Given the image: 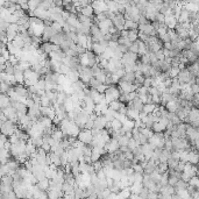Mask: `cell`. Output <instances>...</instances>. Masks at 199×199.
Segmentation results:
<instances>
[{"mask_svg":"<svg viewBox=\"0 0 199 199\" xmlns=\"http://www.w3.org/2000/svg\"><path fill=\"white\" fill-rule=\"evenodd\" d=\"M120 97H121V91L117 85L108 86L107 91L105 92V99H106L107 104H111V102H115V100H119Z\"/></svg>","mask_w":199,"mask_h":199,"instance_id":"1","label":"cell"},{"mask_svg":"<svg viewBox=\"0 0 199 199\" xmlns=\"http://www.w3.org/2000/svg\"><path fill=\"white\" fill-rule=\"evenodd\" d=\"M18 128H19L18 123L11 121V120H7L6 122L1 123V134L7 136V137H11V136L14 135Z\"/></svg>","mask_w":199,"mask_h":199,"instance_id":"2","label":"cell"},{"mask_svg":"<svg viewBox=\"0 0 199 199\" xmlns=\"http://www.w3.org/2000/svg\"><path fill=\"white\" fill-rule=\"evenodd\" d=\"M184 123H188L191 127H193L196 129L199 128V108L197 107H192L191 111H190V114L188 119L185 120Z\"/></svg>","mask_w":199,"mask_h":199,"instance_id":"3","label":"cell"},{"mask_svg":"<svg viewBox=\"0 0 199 199\" xmlns=\"http://www.w3.org/2000/svg\"><path fill=\"white\" fill-rule=\"evenodd\" d=\"M78 141L83 142L84 145L86 146H91L93 141V135H92V132L89 131V129H83L80 131L79 135H78Z\"/></svg>","mask_w":199,"mask_h":199,"instance_id":"4","label":"cell"},{"mask_svg":"<svg viewBox=\"0 0 199 199\" xmlns=\"http://www.w3.org/2000/svg\"><path fill=\"white\" fill-rule=\"evenodd\" d=\"M112 21H113L114 27H115V28H117L119 32L125 30V24H126V19H125V15H123V14L117 13V14H115V16L112 19Z\"/></svg>","mask_w":199,"mask_h":199,"instance_id":"5","label":"cell"},{"mask_svg":"<svg viewBox=\"0 0 199 199\" xmlns=\"http://www.w3.org/2000/svg\"><path fill=\"white\" fill-rule=\"evenodd\" d=\"M118 86L121 91V94L123 93H132V92H136L137 91V88L135 86V84H131V83H126L120 80Z\"/></svg>","mask_w":199,"mask_h":199,"instance_id":"6","label":"cell"},{"mask_svg":"<svg viewBox=\"0 0 199 199\" xmlns=\"http://www.w3.org/2000/svg\"><path fill=\"white\" fill-rule=\"evenodd\" d=\"M92 7L93 11H94V16L102 14V13H105V12L108 11L107 4L105 1H94V2H92Z\"/></svg>","mask_w":199,"mask_h":199,"instance_id":"7","label":"cell"},{"mask_svg":"<svg viewBox=\"0 0 199 199\" xmlns=\"http://www.w3.org/2000/svg\"><path fill=\"white\" fill-rule=\"evenodd\" d=\"M193 78L194 77L190 73L189 70H188V69H184V70H180L177 79H178V82H180V84H190Z\"/></svg>","mask_w":199,"mask_h":199,"instance_id":"8","label":"cell"},{"mask_svg":"<svg viewBox=\"0 0 199 199\" xmlns=\"http://www.w3.org/2000/svg\"><path fill=\"white\" fill-rule=\"evenodd\" d=\"M105 150H106L108 154H114V153H117L118 150H120V145H119V142H118L117 140L111 139V141L106 143Z\"/></svg>","mask_w":199,"mask_h":199,"instance_id":"9","label":"cell"},{"mask_svg":"<svg viewBox=\"0 0 199 199\" xmlns=\"http://www.w3.org/2000/svg\"><path fill=\"white\" fill-rule=\"evenodd\" d=\"M108 120L106 119L105 115H98L96 121H94V128H97L99 131H104L106 128V125Z\"/></svg>","mask_w":199,"mask_h":199,"instance_id":"10","label":"cell"},{"mask_svg":"<svg viewBox=\"0 0 199 199\" xmlns=\"http://www.w3.org/2000/svg\"><path fill=\"white\" fill-rule=\"evenodd\" d=\"M12 106V100L11 98L6 94V93H1V97H0V107H1V111L6 110L7 107Z\"/></svg>","mask_w":199,"mask_h":199,"instance_id":"11","label":"cell"},{"mask_svg":"<svg viewBox=\"0 0 199 199\" xmlns=\"http://www.w3.org/2000/svg\"><path fill=\"white\" fill-rule=\"evenodd\" d=\"M188 163L192 165H197L198 167L199 163V154L198 150H192L188 154Z\"/></svg>","mask_w":199,"mask_h":199,"instance_id":"12","label":"cell"},{"mask_svg":"<svg viewBox=\"0 0 199 199\" xmlns=\"http://www.w3.org/2000/svg\"><path fill=\"white\" fill-rule=\"evenodd\" d=\"M78 12L83 14L84 16H88V18H94L93 14H94V11H93V7L92 5H89V6H85V7H82L79 8Z\"/></svg>","mask_w":199,"mask_h":199,"instance_id":"13","label":"cell"},{"mask_svg":"<svg viewBox=\"0 0 199 199\" xmlns=\"http://www.w3.org/2000/svg\"><path fill=\"white\" fill-rule=\"evenodd\" d=\"M40 50L45 55H50L54 51V44L50 42H43V43L40 45Z\"/></svg>","mask_w":199,"mask_h":199,"instance_id":"14","label":"cell"},{"mask_svg":"<svg viewBox=\"0 0 199 199\" xmlns=\"http://www.w3.org/2000/svg\"><path fill=\"white\" fill-rule=\"evenodd\" d=\"M160 193L162 194V196H172V194L176 193V190L174 186L167 185V186H162Z\"/></svg>","mask_w":199,"mask_h":199,"instance_id":"15","label":"cell"},{"mask_svg":"<svg viewBox=\"0 0 199 199\" xmlns=\"http://www.w3.org/2000/svg\"><path fill=\"white\" fill-rule=\"evenodd\" d=\"M67 77H68V79L72 83V84L78 82V80H80V79H79V71H76V70H70V72L67 75Z\"/></svg>","mask_w":199,"mask_h":199,"instance_id":"16","label":"cell"},{"mask_svg":"<svg viewBox=\"0 0 199 199\" xmlns=\"http://www.w3.org/2000/svg\"><path fill=\"white\" fill-rule=\"evenodd\" d=\"M125 39H128L131 42H136L139 40V29H135V30H128V34H127V37Z\"/></svg>","mask_w":199,"mask_h":199,"instance_id":"17","label":"cell"},{"mask_svg":"<svg viewBox=\"0 0 199 199\" xmlns=\"http://www.w3.org/2000/svg\"><path fill=\"white\" fill-rule=\"evenodd\" d=\"M94 78L97 79L98 82H100L102 84H105L106 83V78H107V73L105 70H100L99 72H97L96 75H94Z\"/></svg>","mask_w":199,"mask_h":199,"instance_id":"18","label":"cell"},{"mask_svg":"<svg viewBox=\"0 0 199 199\" xmlns=\"http://www.w3.org/2000/svg\"><path fill=\"white\" fill-rule=\"evenodd\" d=\"M14 77H15L16 83H18L19 85L24 84V72H22V71H20V70H16V69H15Z\"/></svg>","mask_w":199,"mask_h":199,"instance_id":"19","label":"cell"},{"mask_svg":"<svg viewBox=\"0 0 199 199\" xmlns=\"http://www.w3.org/2000/svg\"><path fill=\"white\" fill-rule=\"evenodd\" d=\"M143 184L142 183H134V184L131 186V191L133 194H140L143 190Z\"/></svg>","mask_w":199,"mask_h":199,"instance_id":"20","label":"cell"},{"mask_svg":"<svg viewBox=\"0 0 199 199\" xmlns=\"http://www.w3.org/2000/svg\"><path fill=\"white\" fill-rule=\"evenodd\" d=\"M135 72H126V75L122 77V82H126V83H131V84H134L135 83Z\"/></svg>","mask_w":199,"mask_h":199,"instance_id":"21","label":"cell"},{"mask_svg":"<svg viewBox=\"0 0 199 199\" xmlns=\"http://www.w3.org/2000/svg\"><path fill=\"white\" fill-rule=\"evenodd\" d=\"M157 105H155V104H146L145 106H143V111L142 112H145L146 114H153L154 112L156 111V108H157Z\"/></svg>","mask_w":199,"mask_h":199,"instance_id":"22","label":"cell"},{"mask_svg":"<svg viewBox=\"0 0 199 199\" xmlns=\"http://www.w3.org/2000/svg\"><path fill=\"white\" fill-rule=\"evenodd\" d=\"M132 104H133V108H134V110H136V111H139V112L143 111V106H145V104L141 102L139 97L136 98L135 100H133Z\"/></svg>","mask_w":199,"mask_h":199,"instance_id":"23","label":"cell"},{"mask_svg":"<svg viewBox=\"0 0 199 199\" xmlns=\"http://www.w3.org/2000/svg\"><path fill=\"white\" fill-rule=\"evenodd\" d=\"M135 29H139V24H136L134 21H131V20H126L125 30H135Z\"/></svg>","mask_w":199,"mask_h":199,"instance_id":"24","label":"cell"},{"mask_svg":"<svg viewBox=\"0 0 199 199\" xmlns=\"http://www.w3.org/2000/svg\"><path fill=\"white\" fill-rule=\"evenodd\" d=\"M180 160H176V158H174V157H170L169 160H168V167H169V170H175L177 169V167H178V164H180Z\"/></svg>","mask_w":199,"mask_h":199,"instance_id":"25","label":"cell"},{"mask_svg":"<svg viewBox=\"0 0 199 199\" xmlns=\"http://www.w3.org/2000/svg\"><path fill=\"white\" fill-rule=\"evenodd\" d=\"M122 106H123V104H122L120 100H115V102L108 104V108H111V110H113V111H115V112L120 111V108H121Z\"/></svg>","mask_w":199,"mask_h":199,"instance_id":"26","label":"cell"},{"mask_svg":"<svg viewBox=\"0 0 199 199\" xmlns=\"http://www.w3.org/2000/svg\"><path fill=\"white\" fill-rule=\"evenodd\" d=\"M188 188H189V183H186L184 180H178V183H177V185L175 186V190H176V192H177V191H180V190H188Z\"/></svg>","mask_w":199,"mask_h":199,"instance_id":"27","label":"cell"},{"mask_svg":"<svg viewBox=\"0 0 199 199\" xmlns=\"http://www.w3.org/2000/svg\"><path fill=\"white\" fill-rule=\"evenodd\" d=\"M29 141L32 142V145L36 147L37 149L41 148L42 145H43V137H34V139H30Z\"/></svg>","mask_w":199,"mask_h":199,"instance_id":"28","label":"cell"},{"mask_svg":"<svg viewBox=\"0 0 199 199\" xmlns=\"http://www.w3.org/2000/svg\"><path fill=\"white\" fill-rule=\"evenodd\" d=\"M150 178L153 180V182L155 183V184H160L161 183V180H162V174H160V172H157V171H154L153 174L150 175Z\"/></svg>","mask_w":199,"mask_h":199,"instance_id":"29","label":"cell"},{"mask_svg":"<svg viewBox=\"0 0 199 199\" xmlns=\"http://www.w3.org/2000/svg\"><path fill=\"white\" fill-rule=\"evenodd\" d=\"M51 28H53V30L55 32V34H59V33L63 32V26L61 24H58V22H54V24H51Z\"/></svg>","mask_w":199,"mask_h":199,"instance_id":"30","label":"cell"},{"mask_svg":"<svg viewBox=\"0 0 199 199\" xmlns=\"http://www.w3.org/2000/svg\"><path fill=\"white\" fill-rule=\"evenodd\" d=\"M121 128H122V122H120L119 120H117V119H114V120L112 121V129L114 132H119Z\"/></svg>","mask_w":199,"mask_h":199,"instance_id":"31","label":"cell"},{"mask_svg":"<svg viewBox=\"0 0 199 199\" xmlns=\"http://www.w3.org/2000/svg\"><path fill=\"white\" fill-rule=\"evenodd\" d=\"M132 169L134 170V172H139V174H143L145 175V169L141 163H134L132 165Z\"/></svg>","mask_w":199,"mask_h":199,"instance_id":"32","label":"cell"},{"mask_svg":"<svg viewBox=\"0 0 199 199\" xmlns=\"http://www.w3.org/2000/svg\"><path fill=\"white\" fill-rule=\"evenodd\" d=\"M141 133L146 136V137H148V139H150L151 136L155 134V133L153 132V129H150V128H147V127L142 128V129H141Z\"/></svg>","mask_w":199,"mask_h":199,"instance_id":"33","label":"cell"},{"mask_svg":"<svg viewBox=\"0 0 199 199\" xmlns=\"http://www.w3.org/2000/svg\"><path fill=\"white\" fill-rule=\"evenodd\" d=\"M118 142H119L120 147H128V142H129V139H128L126 135L120 136V137H119V140H118Z\"/></svg>","mask_w":199,"mask_h":199,"instance_id":"34","label":"cell"},{"mask_svg":"<svg viewBox=\"0 0 199 199\" xmlns=\"http://www.w3.org/2000/svg\"><path fill=\"white\" fill-rule=\"evenodd\" d=\"M125 71L126 72H136L137 71V65L136 64H126L125 65Z\"/></svg>","mask_w":199,"mask_h":199,"instance_id":"35","label":"cell"},{"mask_svg":"<svg viewBox=\"0 0 199 199\" xmlns=\"http://www.w3.org/2000/svg\"><path fill=\"white\" fill-rule=\"evenodd\" d=\"M162 186H167L169 185V172H165L162 175V180H161V183H160Z\"/></svg>","mask_w":199,"mask_h":199,"instance_id":"36","label":"cell"},{"mask_svg":"<svg viewBox=\"0 0 199 199\" xmlns=\"http://www.w3.org/2000/svg\"><path fill=\"white\" fill-rule=\"evenodd\" d=\"M139 49H140V41L137 40L136 42L133 43V45H132L131 49H129V51H131V53H134V54H139Z\"/></svg>","mask_w":199,"mask_h":199,"instance_id":"37","label":"cell"},{"mask_svg":"<svg viewBox=\"0 0 199 199\" xmlns=\"http://www.w3.org/2000/svg\"><path fill=\"white\" fill-rule=\"evenodd\" d=\"M134 180H135V183H142L143 182V177L145 175L143 174H139V172H134Z\"/></svg>","mask_w":199,"mask_h":199,"instance_id":"38","label":"cell"},{"mask_svg":"<svg viewBox=\"0 0 199 199\" xmlns=\"http://www.w3.org/2000/svg\"><path fill=\"white\" fill-rule=\"evenodd\" d=\"M136 92H137V96H147V94H149V89L142 86V88L139 89Z\"/></svg>","mask_w":199,"mask_h":199,"instance_id":"39","label":"cell"},{"mask_svg":"<svg viewBox=\"0 0 199 199\" xmlns=\"http://www.w3.org/2000/svg\"><path fill=\"white\" fill-rule=\"evenodd\" d=\"M94 119H89V121L86 122V125H85V129H89V131H92L93 128H94Z\"/></svg>","mask_w":199,"mask_h":199,"instance_id":"40","label":"cell"},{"mask_svg":"<svg viewBox=\"0 0 199 199\" xmlns=\"http://www.w3.org/2000/svg\"><path fill=\"white\" fill-rule=\"evenodd\" d=\"M178 178H176V177H174V176H169V185L170 186H174L175 188L176 185H177V183H178Z\"/></svg>","mask_w":199,"mask_h":199,"instance_id":"41","label":"cell"},{"mask_svg":"<svg viewBox=\"0 0 199 199\" xmlns=\"http://www.w3.org/2000/svg\"><path fill=\"white\" fill-rule=\"evenodd\" d=\"M155 55H156V57H157V59H158V61H161V62H163V61L165 59L164 54H163V49H162V50H160V51H157V53H155Z\"/></svg>","mask_w":199,"mask_h":199,"instance_id":"42","label":"cell"},{"mask_svg":"<svg viewBox=\"0 0 199 199\" xmlns=\"http://www.w3.org/2000/svg\"><path fill=\"white\" fill-rule=\"evenodd\" d=\"M148 199H160V193H156V192H150Z\"/></svg>","mask_w":199,"mask_h":199,"instance_id":"43","label":"cell"},{"mask_svg":"<svg viewBox=\"0 0 199 199\" xmlns=\"http://www.w3.org/2000/svg\"><path fill=\"white\" fill-rule=\"evenodd\" d=\"M171 199H182V198H180L177 193H175V194H172V196H171Z\"/></svg>","mask_w":199,"mask_h":199,"instance_id":"44","label":"cell"},{"mask_svg":"<svg viewBox=\"0 0 199 199\" xmlns=\"http://www.w3.org/2000/svg\"><path fill=\"white\" fill-rule=\"evenodd\" d=\"M198 199H199V198H198Z\"/></svg>","mask_w":199,"mask_h":199,"instance_id":"45","label":"cell"}]
</instances>
